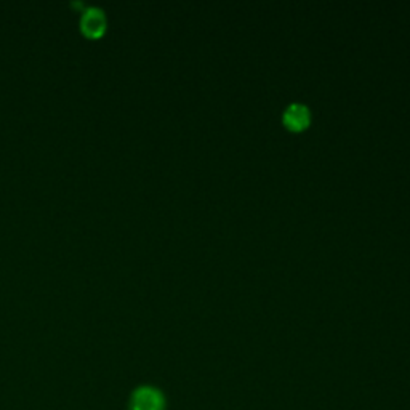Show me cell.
<instances>
[{"instance_id":"1","label":"cell","mask_w":410,"mask_h":410,"mask_svg":"<svg viewBox=\"0 0 410 410\" xmlns=\"http://www.w3.org/2000/svg\"><path fill=\"white\" fill-rule=\"evenodd\" d=\"M165 399L159 390L152 386H141L133 393L130 410H164Z\"/></svg>"},{"instance_id":"2","label":"cell","mask_w":410,"mask_h":410,"mask_svg":"<svg viewBox=\"0 0 410 410\" xmlns=\"http://www.w3.org/2000/svg\"><path fill=\"white\" fill-rule=\"evenodd\" d=\"M80 28L88 37H98L106 29L104 11L98 7L87 8L80 18Z\"/></svg>"},{"instance_id":"3","label":"cell","mask_w":410,"mask_h":410,"mask_svg":"<svg viewBox=\"0 0 410 410\" xmlns=\"http://www.w3.org/2000/svg\"><path fill=\"white\" fill-rule=\"evenodd\" d=\"M285 126L292 130H303L310 123V111L303 104H290L284 114Z\"/></svg>"}]
</instances>
